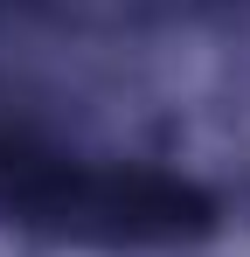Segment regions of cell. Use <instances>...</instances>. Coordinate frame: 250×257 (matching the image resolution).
<instances>
[{
    "label": "cell",
    "instance_id": "1",
    "mask_svg": "<svg viewBox=\"0 0 250 257\" xmlns=\"http://www.w3.org/2000/svg\"><path fill=\"white\" fill-rule=\"evenodd\" d=\"M0 209L83 243H174L208 222V202L195 188H174L153 174L70 167L56 153L7 146V139H0Z\"/></svg>",
    "mask_w": 250,
    "mask_h": 257
}]
</instances>
